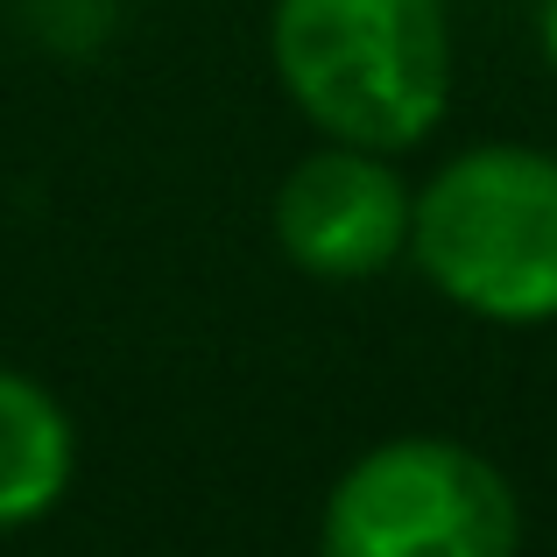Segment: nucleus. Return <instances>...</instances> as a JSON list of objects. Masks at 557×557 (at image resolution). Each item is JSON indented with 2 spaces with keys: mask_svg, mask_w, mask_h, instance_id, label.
I'll list each match as a JSON object with an SVG mask.
<instances>
[{
  "mask_svg": "<svg viewBox=\"0 0 557 557\" xmlns=\"http://www.w3.org/2000/svg\"><path fill=\"white\" fill-rule=\"evenodd\" d=\"M536 28H544V50H550V64H557V0L536 8Z\"/></svg>",
  "mask_w": 557,
  "mask_h": 557,
  "instance_id": "nucleus-6",
  "label": "nucleus"
},
{
  "mask_svg": "<svg viewBox=\"0 0 557 557\" xmlns=\"http://www.w3.org/2000/svg\"><path fill=\"white\" fill-rule=\"evenodd\" d=\"M409 261L445 304L487 325L557 318V156L480 141L431 170L409 212Z\"/></svg>",
  "mask_w": 557,
  "mask_h": 557,
  "instance_id": "nucleus-2",
  "label": "nucleus"
},
{
  "mask_svg": "<svg viewBox=\"0 0 557 557\" xmlns=\"http://www.w3.org/2000/svg\"><path fill=\"white\" fill-rule=\"evenodd\" d=\"M269 57L325 141L403 156L451 107L445 0H275Z\"/></svg>",
  "mask_w": 557,
  "mask_h": 557,
  "instance_id": "nucleus-1",
  "label": "nucleus"
},
{
  "mask_svg": "<svg viewBox=\"0 0 557 557\" xmlns=\"http://www.w3.org/2000/svg\"><path fill=\"white\" fill-rule=\"evenodd\" d=\"M325 557H516L522 502L487 451L459 437H388L360 451L318 516Z\"/></svg>",
  "mask_w": 557,
  "mask_h": 557,
  "instance_id": "nucleus-3",
  "label": "nucleus"
},
{
  "mask_svg": "<svg viewBox=\"0 0 557 557\" xmlns=\"http://www.w3.org/2000/svg\"><path fill=\"white\" fill-rule=\"evenodd\" d=\"M417 190L381 149L325 141L275 184V247L318 283H368L409 255Z\"/></svg>",
  "mask_w": 557,
  "mask_h": 557,
  "instance_id": "nucleus-4",
  "label": "nucleus"
},
{
  "mask_svg": "<svg viewBox=\"0 0 557 557\" xmlns=\"http://www.w3.org/2000/svg\"><path fill=\"white\" fill-rule=\"evenodd\" d=\"M71 473H78L71 409L36 374L0 368V530L42 522L71 494Z\"/></svg>",
  "mask_w": 557,
  "mask_h": 557,
  "instance_id": "nucleus-5",
  "label": "nucleus"
}]
</instances>
